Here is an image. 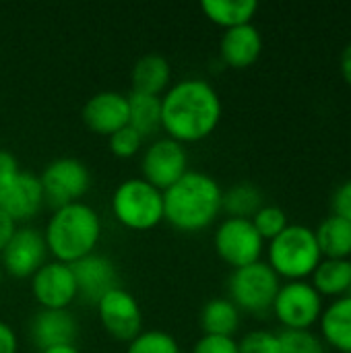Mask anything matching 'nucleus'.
Here are the masks:
<instances>
[{
    "label": "nucleus",
    "instance_id": "obj_1",
    "mask_svg": "<svg viewBox=\"0 0 351 353\" xmlns=\"http://www.w3.org/2000/svg\"><path fill=\"white\" fill-rule=\"evenodd\" d=\"M221 97L203 79H184L161 95V128L178 143H197L215 132Z\"/></svg>",
    "mask_w": 351,
    "mask_h": 353
},
{
    "label": "nucleus",
    "instance_id": "obj_2",
    "mask_svg": "<svg viewBox=\"0 0 351 353\" xmlns=\"http://www.w3.org/2000/svg\"><path fill=\"white\" fill-rule=\"evenodd\" d=\"M223 190L215 178L203 172H186L163 190V219L180 232H201L221 213Z\"/></svg>",
    "mask_w": 351,
    "mask_h": 353
},
{
    "label": "nucleus",
    "instance_id": "obj_3",
    "mask_svg": "<svg viewBox=\"0 0 351 353\" xmlns=\"http://www.w3.org/2000/svg\"><path fill=\"white\" fill-rule=\"evenodd\" d=\"M43 238L48 252H52L58 263L72 265L93 254L101 238V219L93 207L79 201L54 211Z\"/></svg>",
    "mask_w": 351,
    "mask_h": 353
},
{
    "label": "nucleus",
    "instance_id": "obj_4",
    "mask_svg": "<svg viewBox=\"0 0 351 353\" xmlns=\"http://www.w3.org/2000/svg\"><path fill=\"white\" fill-rule=\"evenodd\" d=\"M323 254L317 244L314 230L306 225H288L269 244V267L277 277L304 281L321 265Z\"/></svg>",
    "mask_w": 351,
    "mask_h": 353
},
{
    "label": "nucleus",
    "instance_id": "obj_5",
    "mask_svg": "<svg viewBox=\"0 0 351 353\" xmlns=\"http://www.w3.org/2000/svg\"><path fill=\"white\" fill-rule=\"evenodd\" d=\"M112 211L128 230H153L163 221V192L143 178H128L114 190Z\"/></svg>",
    "mask_w": 351,
    "mask_h": 353
},
{
    "label": "nucleus",
    "instance_id": "obj_6",
    "mask_svg": "<svg viewBox=\"0 0 351 353\" xmlns=\"http://www.w3.org/2000/svg\"><path fill=\"white\" fill-rule=\"evenodd\" d=\"M281 283L277 273L267 263H254L242 269H234L228 281L230 302L244 312L263 316L273 310Z\"/></svg>",
    "mask_w": 351,
    "mask_h": 353
},
{
    "label": "nucleus",
    "instance_id": "obj_7",
    "mask_svg": "<svg viewBox=\"0 0 351 353\" xmlns=\"http://www.w3.org/2000/svg\"><path fill=\"white\" fill-rule=\"evenodd\" d=\"M43 203L60 209L79 203L91 186V174L87 165L77 157H60L50 161L39 176Z\"/></svg>",
    "mask_w": 351,
    "mask_h": 353
},
{
    "label": "nucleus",
    "instance_id": "obj_8",
    "mask_svg": "<svg viewBox=\"0 0 351 353\" xmlns=\"http://www.w3.org/2000/svg\"><path fill=\"white\" fill-rule=\"evenodd\" d=\"M273 312L285 329L308 331L323 314V296L306 281H290L279 288Z\"/></svg>",
    "mask_w": 351,
    "mask_h": 353
},
{
    "label": "nucleus",
    "instance_id": "obj_9",
    "mask_svg": "<svg viewBox=\"0 0 351 353\" xmlns=\"http://www.w3.org/2000/svg\"><path fill=\"white\" fill-rule=\"evenodd\" d=\"M265 240L250 219L228 217L215 232V250L232 269H242L261 261Z\"/></svg>",
    "mask_w": 351,
    "mask_h": 353
},
{
    "label": "nucleus",
    "instance_id": "obj_10",
    "mask_svg": "<svg viewBox=\"0 0 351 353\" xmlns=\"http://www.w3.org/2000/svg\"><path fill=\"white\" fill-rule=\"evenodd\" d=\"M141 170L143 180L163 192L188 172V153L182 143L170 137L157 139L145 149Z\"/></svg>",
    "mask_w": 351,
    "mask_h": 353
},
{
    "label": "nucleus",
    "instance_id": "obj_11",
    "mask_svg": "<svg viewBox=\"0 0 351 353\" xmlns=\"http://www.w3.org/2000/svg\"><path fill=\"white\" fill-rule=\"evenodd\" d=\"M46 256L48 246L43 232L35 228H17L10 242L0 252V267L17 279H27L33 277L46 265Z\"/></svg>",
    "mask_w": 351,
    "mask_h": 353
},
{
    "label": "nucleus",
    "instance_id": "obj_12",
    "mask_svg": "<svg viewBox=\"0 0 351 353\" xmlns=\"http://www.w3.org/2000/svg\"><path fill=\"white\" fill-rule=\"evenodd\" d=\"M103 329L118 341H132L143 329V314L134 296L122 288L108 292L97 304Z\"/></svg>",
    "mask_w": 351,
    "mask_h": 353
},
{
    "label": "nucleus",
    "instance_id": "obj_13",
    "mask_svg": "<svg viewBox=\"0 0 351 353\" xmlns=\"http://www.w3.org/2000/svg\"><path fill=\"white\" fill-rule=\"evenodd\" d=\"M31 292L41 308L68 310V306L77 300V281L70 265L58 261L46 263L31 277Z\"/></svg>",
    "mask_w": 351,
    "mask_h": 353
},
{
    "label": "nucleus",
    "instance_id": "obj_14",
    "mask_svg": "<svg viewBox=\"0 0 351 353\" xmlns=\"http://www.w3.org/2000/svg\"><path fill=\"white\" fill-rule=\"evenodd\" d=\"M72 269V275H74V281H77V298H83L87 300L89 304H99V300L120 288L118 285V269L116 265L108 259V256H101V254H89L77 263L70 265Z\"/></svg>",
    "mask_w": 351,
    "mask_h": 353
},
{
    "label": "nucleus",
    "instance_id": "obj_15",
    "mask_svg": "<svg viewBox=\"0 0 351 353\" xmlns=\"http://www.w3.org/2000/svg\"><path fill=\"white\" fill-rule=\"evenodd\" d=\"M43 205V192L39 184V176L29 172H19L8 182L0 184V211L10 219L27 221L31 219Z\"/></svg>",
    "mask_w": 351,
    "mask_h": 353
},
{
    "label": "nucleus",
    "instance_id": "obj_16",
    "mask_svg": "<svg viewBox=\"0 0 351 353\" xmlns=\"http://www.w3.org/2000/svg\"><path fill=\"white\" fill-rule=\"evenodd\" d=\"M83 122L97 134H114L128 124V99L118 91H99L83 105Z\"/></svg>",
    "mask_w": 351,
    "mask_h": 353
},
{
    "label": "nucleus",
    "instance_id": "obj_17",
    "mask_svg": "<svg viewBox=\"0 0 351 353\" xmlns=\"http://www.w3.org/2000/svg\"><path fill=\"white\" fill-rule=\"evenodd\" d=\"M79 325L68 310L41 308L29 325V337L39 352L56 345H74Z\"/></svg>",
    "mask_w": 351,
    "mask_h": 353
},
{
    "label": "nucleus",
    "instance_id": "obj_18",
    "mask_svg": "<svg viewBox=\"0 0 351 353\" xmlns=\"http://www.w3.org/2000/svg\"><path fill=\"white\" fill-rule=\"evenodd\" d=\"M261 50H263V37H261V31L252 23L225 29L221 43H219L221 60L232 68L252 66L259 60Z\"/></svg>",
    "mask_w": 351,
    "mask_h": 353
},
{
    "label": "nucleus",
    "instance_id": "obj_19",
    "mask_svg": "<svg viewBox=\"0 0 351 353\" xmlns=\"http://www.w3.org/2000/svg\"><path fill=\"white\" fill-rule=\"evenodd\" d=\"M321 329L331 347L341 353H351V296L337 298L321 314Z\"/></svg>",
    "mask_w": 351,
    "mask_h": 353
},
{
    "label": "nucleus",
    "instance_id": "obj_20",
    "mask_svg": "<svg viewBox=\"0 0 351 353\" xmlns=\"http://www.w3.org/2000/svg\"><path fill=\"white\" fill-rule=\"evenodd\" d=\"M170 74L172 70L168 58L159 54H145L132 66V91L161 97V93L168 89Z\"/></svg>",
    "mask_w": 351,
    "mask_h": 353
},
{
    "label": "nucleus",
    "instance_id": "obj_21",
    "mask_svg": "<svg viewBox=\"0 0 351 353\" xmlns=\"http://www.w3.org/2000/svg\"><path fill=\"white\" fill-rule=\"evenodd\" d=\"M203 12L209 21L223 29H234L240 25L252 23V17L259 10L257 0H203Z\"/></svg>",
    "mask_w": 351,
    "mask_h": 353
},
{
    "label": "nucleus",
    "instance_id": "obj_22",
    "mask_svg": "<svg viewBox=\"0 0 351 353\" xmlns=\"http://www.w3.org/2000/svg\"><path fill=\"white\" fill-rule=\"evenodd\" d=\"M128 99V126H132L143 139L161 130V97L130 91Z\"/></svg>",
    "mask_w": 351,
    "mask_h": 353
},
{
    "label": "nucleus",
    "instance_id": "obj_23",
    "mask_svg": "<svg viewBox=\"0 0 351 353\" xmlns=\"http://www.w3.org/2000/svg\"><path fill=\"white\" fill-rule=\"evenodd\" d=\"M201 329L205 335L234 337L240 327V310L225 298L209 300L201 310Z\"/></svg>",
    "mask_w": 351,
    "mask_h": 353
},
{
    "label": "nucleus",
    "instance_id": "obj_24",
    "mask_svg": "<svg viewBox=\"0 0 351 353\" xmlns=\"http://www.w3.org/2000/svg\"><path fill=\"white\" fill-rule=\"evenodd\" d=\"M317 236V244L321 248V254L325 259H339V261H348L351 254V223L331 215L327 217L319 230L314 232Z\"/></svg>",
    "mask_w": 351,
    "mask_h": 353
},
{
    "label": "nucleus",
    "instance_id": "obj_25",
    "mask_svg": "<svg viewBox=\"0 0 351 353\" xmlns=\"http://www.w3.org/2000/svg\"><path fill=\"white\" fill-rule=\"evenodd\" d=\"M351 285V261L325 259L312 273V288L321 296H348Z\"/></svg>",
    "mask_w": 351,
    "mask_h": 353
},
{
    "label": "nucleus",
    "instance_id": "obj_26",
    "mask_svg": "<svg viewBox=\"0 0 351 353\" xmlns=\"http://www.w3.org/2000/svg\"><path fill=\"white\" fill-rule=\"evenodd\" d=\"M263 209V192L250 184L240 182L228 188L221 196V211L236 219H252Z\"/></svg>",
    "mask_w": 351,
    "mask_h": 353
},
{
    "label": "nucleus",
    "instance_id": "obj_27",
    "mask_svg": "<svg viewBox=\"0 0 351 353\" xmlns=\"http://www.w3.org/2000/svg\"><path fill=\"white\" fill-rule=\"evenodd\" d=\"M126 353H182L176 339L163 331H141L130 343Z\"/></svg>",
    "mask_w": 351,
    "mask_h": 353
},
{
    "label": "nucleus",
    "instance_id": "obj_28",
    "mask_svg": "<svg viewBox=\"0 0 351 353\" xmlns=\"http://www.w3.org/2000/svg\"><path fill=\"white\" fill-rule=\"evenodd\" d=\"M254 230L259 232V236L263 240H275L290 223H288V215L283 209L275 207V205H263V209L250 219Z\"/></svg>",
    "mask_w": 351,
    "mask_h": 353
},
{
    "label": "nucleus",
    "instance_id": "obj_29",
    "mask_svg": "<svg viewBox=\"0 0 351 353\" xmlns=\"http://www.w3.org/2000/svg\"><path fill=\"white\" fill-rule=\"evenodd\" d=\"M277 337H279V353H325V343L310 331L285 329Z\"/></svg>",
    "mask_w": 351,
    "mask_h": 353
},
{
    "label": "nucleus",
    "instance_id": "obj_30",
    "mask_svg": "<svg viewBox=\"0 0 351 353\" xmlns=\"http://www.w3.org/2000/svg\"><path fill=\"white\" fill-rule=\"evenodd\" d=\"M108 139H110V149H112V153H114L116 157H122V159L137 155L139 149H141V145H143V141H145V139H143L132 126H128V124H126L124 128L116 130L114 134H110Z\"/></svg>",
    "mask_w": 351,
    "mask_h": 353
},
{
    "label": "nucleus",
    "instance_id": "obj_31",
    "mask_svg": "<svg viewBox=\"0 0 351 353\" xmlns=\"http://www.w3.org/2000/svg\"><path fill=\"white\" fill-rule=\"evenodd\" d=\"M240 353H279V337L269 331H252L240 343Z\"/></svg>",
    "mask_w": 351,
    "mask_h": 353
},
{
    "label": "nucleus",
    "instance_id": "obj_32",
    "mask_svg": "<svg viewBox=\"0 0 351 353\" xmlns=\"http://www.w3.org/2000/svg\"><path fill=\"white\" fill-rule=\"evenodd\" d=\"M192 353H240L238 343L234 337H215V335H203L194 347Z\"/></svg>",
    "mask_w": 351,
    "mask_h": 353
},
{
    "label": "nucleus",
    "instance_id": "obj_33",
    "mask_svg": "<svg viewBox=\"0 0 351 353\" xmlns=\"http://www.w3.org/2000/svg\"><path fill=\"white\" fill-rule=\"evenodd\" d=\"M333 215L351 223V180L343 182L333 194Z\"/></svg>",
    "mask_w": 351,
    "mask_h": 353
},
{
    "label": "nucleus",
    "instance_id": "obj_34",
    "mask_svg": "<svg viewBox=\"0 0 351 353\" xmlns=\"http://www.w3.org/2000/svg\"><path fill=\"white\" fill-rule=\"evenodd\" d=\"M19 172H21V168H19L17 157H14L10 151L0 149V184L8 182V180H10L12 176H17Z\"/></svg>",
    "mask_w": 351,
    "mask_h": 353
},
{
    "label": "nucleus",
    "instance_id": "obj_35",
    "mask_svg": "<svg viewBox=\"0 0 351 353\" xmlns=\"http://www.w3.org/2000/svg\"><path fill=\"white\" fill-rule=\"evenodd\" d=\"M0 353H17V335L10 325L0 321Z\"/></svg>",
    "mask_w": 351,
    "mask_h": 353
},
{
    "label": "nucleus",
    "instance_id": "obj_36",
    "mask_svg": "<svg viewBox=\"0 0 351 353\" xmlns=\"http://www.w3.org/2000/svg\"><path fill=\"white\" fill-rule=\"evenodd\" d=\"M14 232H17V221L10 219L6 213L0 211V252L6 248V244L10 242V238L14 236Z\"/></svg>",
    "mask_w": 351,
    "mask_h": 353
},
{
    "label": "nucleus",
    "instance_id": "obj_37",
    "mask_svg": "<svg viewBox=\"0 0 351 353\" xmlns=\"http://www.w3.org/2000/svg\"><path fill=\"white\" fill-rule=\"evenodd\" d=\"M341 74H343L345 83L351 87V43L341 54Z\"/></svg>",
    "mask_w": 351,
    "mask_h": 353
},
{
    "label": "nucleus",
    "instance_id": "obj_38",
    "mask_svg": "<svg viewBox=\"0 0 351 353\" xmlns=\"http://www.w3.org/2000/svg\"><path fill=\"white\" fill-rule=\"evenodd\" d=\"M39 353H81L74 345H56V347H48Z\"/></svg>",
    "mask_w": 351,
    "mask_h": 353
},
{
    "label": "nucleus",
    "instance_id": "obj_39",
    "mask_svg": "<svg viewBox=\"0 0 351 353\" xmlns=\"http://www.w3.org/2000/svg\"><path fill=\"white\" fill-rule=\"evenodd\" d=\"M0 285H2V267H0Z\"/></svg>",
    "mask_w": 351,
    "mask_h": 353
},
{
    "label": "nucleus",
    "instance_id": "obj_40",
    "mask_svg": "<svg viewBox=\"0 0 351 353\" xmlns=\"http://www.w3.org/2000/svg\"><path fill=\"white\" fill-rule=\"evenodd\" d=\"M348 296H351V285H350V290H348Z\"/></svg>",
    "mask_w": 351,
    "mask_h": 353
}]
</instances>
